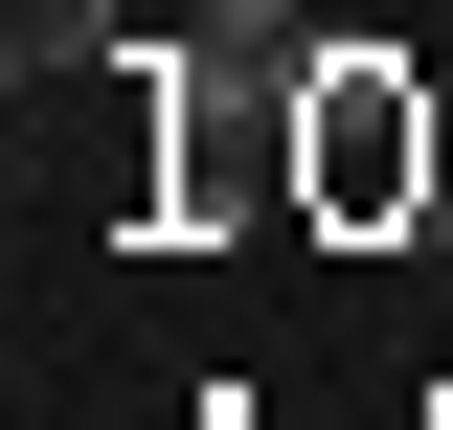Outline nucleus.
I'll list each match as a JSON object with an SVG mask.
<instances>
[{
    "label": "nucleus",
    "mask_w": 453,
    "mask_h": 430,
    "mask_svg": "<svg viewBox=\"0 0 453 430\" xmlns=\"http://www.w3.org/2000/svg\"><path fill=\"white\" fill-rule=\"evenodd\" d=\"M295 68H318V181H340V204H386V181H431V113L386 91L408 46H295Z\"/></svg>",
    "instance_id": "obj_1"
},
{
    "label": "nucleus",
    "mask_w": 453,
    "mask_h": 430,
    "mask_svg": "<svg viewBox=\"0 0 453 430\" xmlns=\"http://www.w3.org/2000/svg\"><path fill=\"white\" fill-rule=\"evenodd\" d=\"M295 46H318L295 0H204V68H295Z\"/></svg>",
    "instance_id": "obj_2"
}]
</instances>
